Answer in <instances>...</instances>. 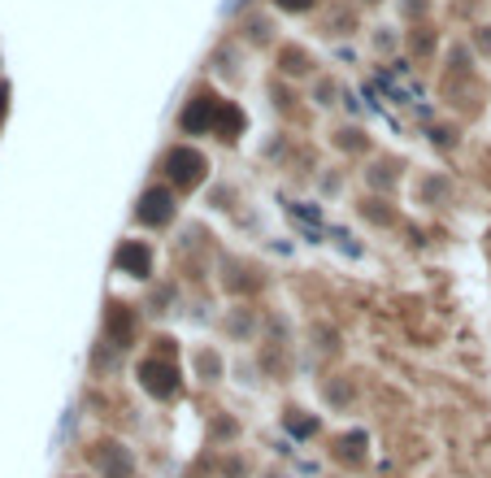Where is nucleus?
<instances>
[{
  "label": "nucleus",
  "mask_w": 491,
  "mask_h": 478,
  "mask_svg": "<svg viewBox=\"0 0 491 478\" xmlns=\"http://www.w3.org/2000/svg\"><path fill=\"white\" fill-rule=\"evenodd\" d=\"M170 196H165V192H148V196H144V209H139V213H144V218H148V222H165V213H170Z\"/></svg>",
  "instance_id": "obj_1"
},
{
  "label": "nucleus",
  "mask_w": 491,
  "mask_h": 478,
  "mask_svg": "<svg viewBox=\"0 0 491 478\" xmlns=\"http://www.w3.org/2000/svg\"><path fill=\"white\" fill-rule=\"evenodd\" d=\"M179 166V178H196V170H200V157L196 152H174L170 157V170Z\"/></svg>",
  "instance_id": "obj_2"
},
{
  "label": "nucleus",
  "mask_w": 491,
  "mask_h": 478,
  "mask_svg": "<svg viewBox=\"0 0 491 478\" xmlns=\"http://www.w3.org/2000/svg\"><path fill=\"white\" fill-rule=\"evenodd\" d=\"M279 4H283V9H309L313 0H279Z\"/></svg>",
  "instance_id": "obj_3"
}]
</instances>
